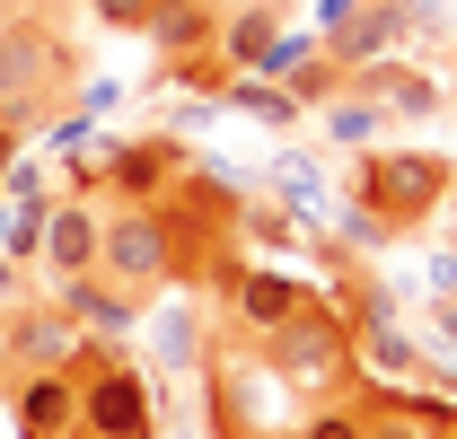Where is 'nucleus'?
Returning <instances> with one entry per match:
<instances>
[{
  "mask_svg": "<svg viewBox=\"0 0 457 439\" xmlns=\"http://www.w3.org/2000/svg\"><path fill=\"white\" fill-rule=\"evenodd\" d=\"M317 54H326V45H317V36H290V27H282V36H273V45H264V62H255V70H246V79H273V88H282L290 70H308V62H317Z\"/></svg>",
  "mask_w": 457,
  "mask_h": 439,
  "instance_id": "20",
  "label": "nucleus"
},
{
  "mask_svg": "<svg viewBox=\"0 0 457 439\" xmlns=\"http://www.w3.org/2000/svg\"><path fill=\"white\" fill-rule=\"evenodd\" d=\"M440 439H457V413H449V422H440Z\"/></svg>",
  "mask_w": 457,
  "mask_h": 439,
  "instance_id": "31",
  "label": "nucleus"
},
{
  "mask_svg": "<svg viewBox=\"0 0 457 439\" xmlns=\"http://www.w3.org/2000/svg\"><path fill=\"white\" fill-rule=\"evenodd\" d=\"M141 326H150V343H159L168 369H203V326H194L185 308H159V317H141Z\"/></svg>",
  "mask_w": 457,
  "mask_h": 439,
  "instance_id": "17",
  "label": "nucleus"
},
{
  "mask_svg": "<svg viewBox=\"0 0 457 439\" xmlns=\"http://www.w3.org/2000/svg\"><path fill=\"white\" fill-rule=\"evenodd\" d=\"M413 36V18H404V0H361L352 18H343L335 36H317L326 45V62H335L343 79L352 70H370V62H396V45Z\"/></svg>",
  "mask_w": 457,
  "mask_h": 439,
  "instance_id": "8",
  "label": "nucleus"
},
{
  "mask_svg": "<svg viewBox=\"0 0 457 439\" xmlns=\"http://www.w3.org/2000/svg\"><path fill=\"white\" fill-rule=\"evenodd\" d=\"M212 106H228V114H255V123H282V132L299 123V114H308L299 97H290V88H273V79H228Z\"/></svg>",
  "mask_w": 457,
  "mask_h": 439,
  "instance_id": "16",
  "label": "nucleus"
},
{
  "mask_svg": "<svg viewBox=\"0 0 457 439\" xmlns=\"http://www.w3.org/2000/svg\"><path fill=\"white\" fill-rule=\"evenodd\" d=\"M431 334H440V352H457V299H431Z\"/></svg>",
  "mask_w": 457,
  "mask_h": 439,
  "instance_id": "27",
  "label": "nucleus"
},
{
  "mask_svg": "<svg viewBox=\"0 0 457 439\" xmlns=\"http://www.w3.org/2000/svg\"><path fill=\"white\" fill-rule=\"evenodd\" d=\"M282 36V9L273 0H237V9H220V36H212V62H220L228 79H246L255 62H264V45Z\"/></svg>",
  "mask_w": 457,
  "mask_h": 439,
  "instance_id": "13",
  "label": "nucleus"
},
{
  "mask_svg": "<svg viewBox=\"0 0 457 439\" xmlns=\"http://www.w3.org/2000/svg\"><path fill=\"white\" fill-rule=\"evenodd\" d=\"M361 360H370L378 378H413V369H422L413 334H396V326H361Z\"/></svg>",
  "mask_w": 457,
  "mask_h": 439,
  "instance_id": "18",
  "label": "nucleus"
},
{
  "mask_svg": "<svg viewBox=\"0 0 457 439\" xmlns=\"http://www.w3.org/2000/svg\"><path fill=\"white\" fill-rule=\"evenodd\" d=\"M449 185H457L449 150H361V167H352V203L378 211L387 228H422L449 203Z\"/></svg>",
  "mask_w": 457,
  "mask_h": 439,
  "instance_id": "3",
  "label": "nucleus"
},
{
  "mask_svg": "<svg viewBox=\"0 0 457 439\" xmlns=\"http://www.w3.org/2000/svg\"><path fill=\"white\" fill-rule=\"evenodd\" d=\"M9 159H18V123H0V176H9Z\"/></svg>",
  "mask_w": 457,
  "mask_h": 439,
  "instance_id": "29",
  "label": "nucleus"
},
{
  "mask_svg": "<svg viewBox=\"0 0 457 439\" xmlns=\"http://www.w3.org/2000/svg\"><path fill=\"white\" fill-rule=\"evenodd\" d=\"M273 185L290 194V220H308V211H326V176L308 159H273Z\"/></svg>",
  "mask_w": 457,
  "mask_h": 439,
  "instance_id": "21",
  "label": "nucleus"
},
{
  "mask_svg": "<svg viewBox=\"0 0 457 439\" xmlns=\"http://www.w3.org/2000/svg\"><path fill=\"white\" fill-rule=\"evenodd\" d=\"M317 123H326V141H335V150H370V141H387V106H378V97H361V88H343L335 106H317Z\"/></svg>",
  "mask_w": 457,
  "mask_h": 439,
  "instance_id": "15",
  "label": "nucleus"
},
{
  "mask_svg": "<svg viewBox=\"0 0 457 439\" xmlns=\"http://www.w3.org/2000/svg\"><path fill=\"white\" fill-rule=\"evenodd\" d=\"M54 308L88 334V343H114V334L141 326V299H132V290H114L106 273H71V281H54Z\"/></svg>",
  "mask_w": 457,
  "mask_h": 439,
  "instance_id": "11",
  "label": "nucleus"
},
{
  "mask_svg": "<svg viewBox=\"0 0 457 439\" xmlns=\"http://www.w3.org/2000/svg\"><path fill=\"white\" fill-rule=\"evenodd\" d=\"M308 299H317V290H308V281H290V273H273V264H220V317H228L237 334H255V343H264V334H282Z\"/></svg>",
  "mask_w": 457,
  "mask_h": 439,
  "instance_id": "6",
  "label": "nucleus"
},
{
  "mask_svg": "<svg viewBox=\"0 0 457 439\" xmlns=\"http://www.w3.org/2000/svg\"><path fill=\"white\" fill-rule=\"evenodd\" d=\"M9 422L18 439H79V378L71 369H36L9 386Z\"/></svg>",
  "mask_w": 457,
  "mask_h": 439,
  "instance_id": "9",
  "label": "nucleus"
},
{
  "mask_svg": "<svg viewBox=\"0 0 457 439\" xmlns=\"http://www.w3.org/2000/svg\"><path fill=\"white\" fill-rule=\"evenodd\" d=\"M97 228H106V211L88 203V194H71V203H54L45 211V273L54 281H71V273H97Z\"/></svg>",
  "mask_w": 457,
  "mask_h": 439,
  "instance_id": "12",
  "label": "nucleus"
},
{
  "mask_svg": "<svg viewBox=\"0 0 457 439\" xmlns=\"http://www.w3.org/2000/svg\"><path fill=\"white\" fill-rule=\"evenodd\" d=\"M185 167H194V150L176 132H141V141H106L97 185H106V203H168L185 185Z\"/></svg>",
  "mask_w": 457,
  "mask_h": 439,
  "instance_id": "5",
  "label": "nucleus"
},
{
  "mask_svg": "<svg viewBox=\"0 0 457 439\" xmlns=\"http://www.w3.org/2000/svg\"><path fill=\"white\" fill-rule=\"evenodd\" d=\"M370 439H440V422H422V413H404L396 395H378L370 404Z\"/></svg>",
  "mask_w": 457,
  "mask_h": 439,
  "instance_id": "24",
  "label": "nucleus"
},
{
  "mask_svg": "<svg viewBox=\"0 0 457 439\" xmlns=\"http://www.w3.org/2000/svg\"><path fill=\"white\" fill-rule=\"evenodd\" d=\"M246 439H290V431H246Z\"/></svg>",
  "mask_w": 457,
  "mask_h": 439,
  "instance_id": "32",
  "label": "nucleus"
},
{
  "mask_svg": "<svg viewBox=\"0 0 457 439\" xmlns=\"http://www.w3.org/2000/svg\"><path fill=\"white\" fill-rule=\"evenodd\" d=\"M79 343H88V334L71 326L62 308H27V317L0 326V360H18V378H36V369H71Z\"/></svg>",
  "mask_w": 457,
  "mask_h": 439,
  "instance_id": "10",
  "label": "nucleus"
},
{
  "mask_svg": "<svg viewBox=\"0 0 457 439\" xmlns=\"http://www.w3.org/2000/svg\"><path fill=\"white\" fill-rule=\"evenodd\" d=\"M0 255L9 264H36L45 255V211H0Z\"/></svg>",
  "mask_w": 457,
  "mask_h": 439,
  "instance_id": "23",
  "label": "nucleus"
},
{
  "mask_svg": "<svg viewBox=\"0 0 457 439\" xmlns=\"http://www.w3.org/2000/svg\"><path fill=\"white\" fill-rule=\"evenodd\" d=\"M194 264V246H185V228H176L168 203H106V228H97V273L114 290H168L176 273Z\"/></svg>",
  "mask_w": 457,
  "mask_h": 439,
  "instance_id": "1",
  "label": "nucleus"
},
{
  "mask_svg": "<svg viewBox=\"0 0 457 439\" xmlns=\"http://www.w3.org/2000/svg\"><path fill=\"white\" fill-rule=\"evenodd\" d=\"M422 299H457V255H431L422 264Z\"/></svg>",
  "mask_w": 457,
  "mask_h": 439,
  "instance_id": "26",
  "label": "nucleus"
},
{
  "mask_svg": "<svg viewBox=\"0 0 457 439\" xmlns=\"http://www.w3.org/2000/svg\"><path fill=\"white\" fill-rule=\"evenodd\" d=\"M141 36L168 54V70H176V62H203V54H212V36H220V9H212V0H159Z\"/></svg>",
  "mask_w": 457,
  "mask_h": 439,
  "instance_id": "14",
  "label": "nucleus"
},
{
  "mask_svg": "<svg viewBox=\"0 0 457 439\" xmlns=\"http://www.w3.org/2000/svg\"><path fill=\"white\" fill-rule=\"evenodd\" d=\"M290 439H370V404H352V395H326V404H317V413H308Z\"/></svg>",
  "mask_w": 457,
  "mask_h": 439,
  "instance_id": "19",
  "label": "nucleus"
},
{
  "mask_svg": "<svg viewBox=\"0 0 457 439\" xmlns=\"http://www.w3.org/2000/svg\"><path fill=\"white\" fill-rule=\"evenodd\" d=\"M352 9H361V0H317V36H335V27L352 18Z\"/></svg>",
  "mask_w": 457,
  "mask_h": 439,
  "instance_id": "28",
  "label": "nucleus"
},
{
  "mask_svg": "<svg viewBox=\"0 0 457 439\" xmlns=\"http://www.w3.org/2000/svg\"><path fill=\"white\" fill-rule=\"evenodd\" d=\"M79 439H159V413H150V386L132 360H114L97 378H79Z\"/></svg>",
  "mask_w": 457,
  "mask_h": 439,
  "instance_id": "7",
  "label": "nucleus"
},
{
  "mask_svg": "<svg viewBox=\"0 0 457 439\" xmlns=\"http://www.w3.org/2000/svg\"><path fill=\"white\" fill-rule=\"evenodd\" d=\"M0 194H9L18 211H54V185H45V159H27V150H18V159H9V176H0Z\"/></svg>",
  "mask_w": 457,
  "mask_h": 439,
  "instance_id": "22",
  "label": "nucleus"
},
{
  "mask_svg": "<svg viewBox=\"0 0 457 439\" xmlns=\"http://www.w3.org/2000/svg\"><path fill=\"white\" fill-rule=\"evenodd\" d=\"M352 360H361V334H352V317H335L326 299H308L282 334H264V369L282 386H299V395H335V386L352 378Z\"/></svg>",
  "mask_w": 457,
  "mask_h": 439,
  "instance_id": "4",
  "label": "nucleus"
},
{
  "mask_svg": "<svg viewBox=\"0 0 457 439\" xmlns=\"http://www.w3.org/2000/svg\"><path fill=\"white\" fill-rule=\"evenodd\" d=\"M9 281H18V264H9V255H0V290H9Z\"/></svg>",
  "mask_w": 457,
  "mask_h": 439,
  "instance_id": "30",
  "label": "nucleus"
},
{
  "mask_svg": "<svg viewBox=\"0 0 457 439\" xmlns=\"http://www.w3.org/2000/svg\"><path fill=\"white\" fill-rule=\"evenodd\" d=\"M71 106V45H62L45 18H0V123H45Z\"/></svg>",
  "mask_w": 457,
  "mask_h": 439,
  "instance_id": "2",
  "label": "nucleus"
},
{
  "mask_svg": "<svg viewBox=\"0 0 457 439\" xmlns=\"http://www.w3.org/2000/svg\"><path fill=\"white\" fill-rule=\"evenodd\" d=\"M150 9H159V0H88V18H97L106 36H141V27H150Z\"/></svg>",
  "mask_w": 457,
  "mask_h": 439,
  "instance_id": "25",
  "label": "nucleus"
}]
</instances>
